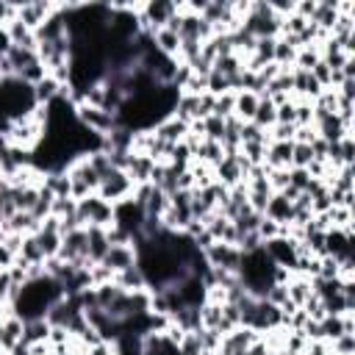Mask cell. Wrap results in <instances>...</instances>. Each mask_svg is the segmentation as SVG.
I'll use <instances>...</instances> for the list:
<instances>
[{"label":"cell","instance_id":"cell-17","mask_svg":"<svg viewBox=\"0 0 355 355\" xmlns=\"http://www.w3.org/2000/svg\"><path fill=\"white\" fill-rule=\"evenodd\" d=\"M291 147L294 141H269L266 144V169H291Z\"/></svg>","mask_w":355,"mask_h":355},{"label":"cell","instance_id":"cell-37","mask_svg":"<svg viewBox=\"0 0 355 355\" xmlns=\"http://www.w3.org/2000/svg\"><path fill=\"white\" fill-rule=\"evenodd\" d=\"M202 136L208 139V141H219L222 144V139H225V119H219V116H205L202 119Z\"/></svg>","mask_w":355,"mask_h":355},{"label":"cell","instance_id":"cell-20","mask_svg":"<svg viewBox=\"0 0 355 355\" xmlns=\"http://www.w3.org/2000/svg\"><path fill=\"white\" fill-rule=\"evenodd\" d=\"M6 233H17V236H33L39 230V219L31 211H14L6 222H3Z\"/></svg>","mask_w":355,"mask_h":355},{"label":"cell","instance_id":"cell-27","mask_svg":"<svg viewBox=\"0 0 355 355\" xmlns=\"http://www.w3.org/2000/svg\"><path fill=\"white\" fill-rule=\"evenodd\" d=\"M33 239H36V244H39V250H42L44 261L58 255V250H61V233H58V230H47V227H39V230L33 233Z\"/></svg>","mask_w":355,"mask_h":355},{"label":"cell","instance_id":"cell-36","mask_svg":"<svg viewBox=\"0 0 355 355\" xmlns=\"http://www.w3.org/2000/svg\"><path fill=\"white\" fill-rule=\"evenodd\" d=\"M233 105H236V92L214 94V116H219V119H230V116H233Z\"/></svg>","mask_w":355,"mask_h":355},{"label":"cell","instance_id":"cell-26","mask_svg":"<svg viewBox=\"0 0 355 355\" xmlns=\"http://www.w3.org/2000/svg\"><path fill=\"white\" fill-rule=\"evenodd\" d=\"M255 108H258V94L252 92H236V105H233V116L239 122H252L255 116Z\"/></svg>","mask_w":355,"mask_h":355},{"label":"cell","instance_id":"cell-15","mask_svg":"<svg viewBox=\"0 0 355 355\" xmlns=\"http://www.w3.org/2000/svg\"><path fill=\"white\" fill-rule=\"evenodd\" d=\"M3 33H6V42H8L11 47H28V50H36V33H33L25 22H19L17 17H14L11 22L3 25Z\"/></svg>","mask_w":355,"mask_h":355},{"label":"cell","instance_id":"cell-11","mask_svg":"<svg viewBox=\"0 0 355 355\" xmlns=\"http://www.w3.org/2000/svg\"><path fill=\"white\" fill-rule=\"evenodd\" d=\"M214 180L222 183L225 189H233V186L244 183V169H241V161H239V150L233 155L225 153V158L214 166Z\"/></svg>","mask_w":355,"mask_h":355},{"label":"cell","instance_id":"cell-21","mask_svg":"<svg viewBox=\"0 0 355 355\" xmlns=\"http://www.w3.org/2000/svg\"><path fill=\"white\" fill-rule=\"evenodd\" d=\"M286 294H288V302H294L297 308H302L311 297H313V283L302 275H291L288 283H286Z\"/></svg>","mask_w":355,"mask_h":355},{"label":"cell","instance_id":"cell-50","mask_svg":"<svg viewBox=\"0 0 355 355\" xmlns=\"http://www.w3.org/2000/svg\"><path fill=\"white\" fill-rule=\"evenodd\" d=\"M244 355H272V347H269L263 338H258V341H255Z\"/></svg>","mask_w":355,"mask_h":355},{"label":"cell","instance_id":"cell-47","mask_svg":"<svg viewBox=\"0 0 355 355\" xmlns=\"http://www.w3.org/2000/svg\"><path fill=\"white\" fill-rule=\"evenodd\" d=\"M14 263H17V252L6 241H0V269H11Z\"/></svg>","mask_w":355,"mask_h":355},{"label":"cell","instance_id":"cell-41","mask_svg":"<svg viewBox=\"0 0 355 355\" xmlns=\"http://www.w3.org/2000/svg\"><path fill=\"white\" fill-rule=\"evenodd\" d=\"M239 141L244 144V141H269V136H266V130H261L255 122H241V128H239Z\"/></svg>","mask_w":355,"mask_h":355},{"label":"cell","instance_id":"cell-7","mask_svg":"<svg viewBox=\"0 0 355 355\" xmlns=\"http://www.w3.org/2000/svg\"><path fill=\"white\" fill-rule=\"evenodd\" d=\"M261 247H263V252L269 255V261L275 266L294 272V263H297V255H300V244L291 236H275V239L263 241Z\"/></svg>","mask_w":355,"mask_h":355},{"label":"cell","instance_id":"cell-22","mask_svg":"<svg viewBox=\"0 0 355 355\" xmlns=\"http://www.w3.org/2000/svg\"><path fill=\"white\" fill-rule=\"evenodd\" d=\"M150 36H153V44H155L158 53H164L169 58H178V53H180V36L172 28H158Z\"/></svg>","mask_w":355,"mask_h":355},{"label":"cell","instance_id":"cell-9","mask_svg":"<svg viewBox=\"0 0 355 355\" xmlns=\"http://www.w3.org/2000/svg\"><path fill=\"white\" fill-rule=\"evenodd\" d=\"M258 338H261V333H258V330L239 324V327H233L230 333H225V336H222L216 355H244V352H247Z\"/></svg>","mask_w":355,"mask_h":355},{"label":"cell","instance_id":"cell-45","mask_svg":"<svg viewBox=\"0 0 355 355\" xmlns=\"http://www.w3.org/2000/svg\"><path fill=\"white\" fill-rule=\"evenodd\" d=\"M266 178H269L272 191H283V189L288 186V169H269Z\"/></svg>","mask_w":355,"mask_h":355},{"label":"cell","instance_id":"cell-42","mask_svg":"<svg viewBox=\"0 0 355 355\" xmlns=\"http://www.w3.org/2000/svg\"><path fill=\"white\" fill-rule=\"evenodd\" d=\"M294 130H297V125L275 122V125L266 130V136H269V141H294Z\"/></svg>","mask_w":355,"mask_h":355},{"label":"cell","instance_id":"cell-31","mask_svg":"<svg viewBox=\"0 0 355 355\" xmlns=\"http://www.w3.org/2000/svg\"><path fill=\"white\" fill-rule=\"evenodd\" d=\"M266 144H269V141H244V144H239V155H241L250 166H261L263 158H266Z\"/></svg>","mask_w":355,"mask_h":355},{"label":"cell","instance_id":"cell-19","mask_svg":"<svg viewBox=\"0 0 355 355\" xmlns=\"http://www.w3.org/2000/svg\"><path fill=\"white\" fill-rule=\"evenodd\" d=\"M153 133H155L161 141H166V144H178V141H183V139H186L189 125H186V122H180L178 116H166V119H161V122L153 128Z\"/></svg>","mask_w":355,"mask_h":355},{"label":"cell","instance_id":"cell-16","mask_svg":"<svg viewBox=\"0 0 355 355\" xmlns=\"http://www.w3.org/2000/svg\"><path fill=\"white\" fill-rule=\"evenodd\" d=\"M263 216L272 219V222H277V225H286V227H288L291 219H294V205H291L288 197H283L280 191H275V194L269 197L266 208H263Z\"/></svg>","mask_w":355,"mask_h":355},{"label":"cell","instance_id":"cell-40","mask_svg":"<svg viewBox=\"0 0 355 355\" xmlns=\"http://www.w3.org/2000/svg\"><path fill=\"white\" fill-rule=\"evenodd\" d=\"M311 161H313L311 144H297V141H294V147H291V166H294V169H308Z\"/></svg>","mask_w":355,"mask_h":355},{"label":"cell","instance_id":"cell-38","mask_svg":"<svg viewBox=\"0 0 355 355\" xmlns=\"http://www.w3.org/2000/svg\"><path fill=\"white\" fill-rule=\"evenodd\" d=\"M330 355H355V333H341L338 338L327 341Z\"/></svg>","mask_w":355,"mask_h":355},{"label":"cell","instance_id":"cell-46","mask_svg":"<svg viewBox=\"0 0 355 355\" xmlns=\"http://www.w3.org/2000/svg\"><path fill=\"white\" fill-rule=\"evenodd\" d=\"M277 122H283V125H294V97L277 103Z\"/></svg>","mask_w":355,"mask_h":355},{"label":"cell","instance_id":"cell-49","mask_svg":"<svg viewBox=\"0 0 355 355\" xmlns=\"http://www.w3.org/2000/svg\"><path fill=\"white\" fill-rule=\"evenodd\" d=\"M86 355H114V344H111V341H100V344L89 347Z\"/></svg>","mask_w":355,"mask_h":355},{"label":"cell","instance_id":"cell-18","mask_svg":"<svg viewBox=\"0 0 355 355\" xmlns=\"http://www.w3.org/2000/svg\"><path fill=\"white\" fill-rule=\"evenodd\" d=\"M108 236L105 227H86V261L89 263H100L103 255L108 252Z\"/></svg>","mask_w":355,"mask_h":355},{"label":"cell","instance_id":"cell-4","mask_svg":"<svg viewBox=\"0 0 355 355\" xmlns=\"http://www.w3.org/2000/svg\"><path fill=\"white\" fill-rule=\"evenodd\" d=\"M67 178H69V189H72V200H83L89 194H97L100 186V175L94 172V166L89 164V158H75L67 166Z\"/></svg>","mask_w":355,"mask_h":355},{"label":"cell","instance_id":"cell-29","mask_svg":"<svg viewBox=\"0 0 355 355\" xmlns=\"http://www.w3.org/2000/svg\"><path fill=\"white\" fill-rule=\"evenodd\" d=\"M42 186L55 197H72V189H69V178H67V169H58V172H47Z\"/></svg>","mask_w":355,"mask_h":355},{"label":"cell","instance_id":"cell-5","mask_svg":"<svg viewBox=\"0 0 355 355\" xmlns=\"http://www.w3.org/2000/svg\"><path fill=\"white\" fill-rule=\"evenodd\" d=\"M75 119H78L86 130L97 133V136H108V133H114V130L119 128L116 114H111V111H105V108H97V105H86V103L75 105Z\"/></svg>","mask_w":355,"mask_h":355},{"label":"cell","instance_id":"cell-2","mask_svg":"<svg viewBox=\"0 0 355 355\" xmlns=\"http://www.w3.org/2000/svg\"><path fill=\"white\" fill-rule=\"evenodd\" d=\"M241 28L255 39H277L280 28H283V17L275 14L269 0H255V3H250L247 14L241 19Z\"/></svg>","mask_w":355,"mask_h":355},{"label":"cell","instance_id":"cell-28","mask_svg":"<svg viewBox=\"0 0 355 355\" xmlns=\"http://www.w3.org/2000/svg\"><path fill=\"white\" fill-rule=\"evenodd\" d=\"M252 122H255L261 130H269V128L277 122V105H275L266 94H261V97H258V108H255Z\"/></svg>","mask_w":355,"mask_h":355},{"label":"cell","instance_id":"cell-8","mask_svg":"<svg viewBox=\"0 0 355 355\" xmlns=\"http://www.w3.org/2000/svg\"><path fill=\"white\" fill-rule=\"evenodd\" d=\"M202 258H205V263L214 266V269H225V272L239 275V266H241V250H239L236 244L214 241L208 250H202Z\"/></svg>","mask_w":355,"mask_h":355},{"label":"cell","instance_id":"cell-13","mask_svg":"<svg viewBox=\"0 0 355 355\" xmlns=\"http://www.w3.org/2000/svg\"><path fill=\"white\" fill-rule=\"evenodd\" d=\"M153 169H155V161L144 153H130L128 155V164H125V172L128 178L133 180V186H141V183H150L153 178Z\"/></svg>","mask_w":355,"mask_h":355},{"label":"cell","instance_id":"cell-44","mask_svg":"<svg viewBox=\"0 0 355 355\" xmlns=\"http://www.w3.org/2000/svg\"><path fill=\"white\" fill-rule=\"evenodd\" d=\"M311 75L316 78V83H319L322 89H330V80H333V69H330L324 61H319V64L311 69Z\"/></svg>","mask_w":355,"mask_h":355},{"label":"cell","instance_id":"cell-12","mask_svg":"<svg viewBox=\"0 0 355 355\" xmlns=\"http://www.w3.org/2000/svg\"><path fill=\"white\" fill-rule=\"evenodd\" d=\"M100 263H103L105 269H111L114 275H119V272L136 266V247H133V244H111Z\"/></svg>","mask_w":355,"mask_h":355},{"label":"cell","instance_id":"cell-10","mask_svg":"<svg viewBox=\"0 0 355 355\" xmlns=\"http://www.w3.org/2000/svg\"><path fill=\"white\" fill-rule=\"evenodd\" d=\"M55 3H47V0H25V3H17V19L25 22L31 31H36L50 14H53Z\"/></svg>","mask_w":355,"mask_h":355},{"label":"cell","instance_id":"cell-32","mask_svg":"<svg viewBox=\"0 0 355 355\" xmlns=\"http://www.w3.org/2000/svg\"><path fill=\"white\" fill-rule=\"evenodd\" d=\"M11 189H14V205H17V211H33L42 186H11Z\"/></svg>","mask_w":355,"mask_h":355},{"label":"cell","instance_id":"cell-23","mask_svg":"<svg viewBox=\"0 0 355 355\" xmlns=\"http://www.w3.org/2000/svg\"><path fill=\"white\" fill-rule=\"evenodd\" d=\"M61 94H64V86L55 78H50V75H44L39 83H33V100H36V105H50Z\"/></svg>","mask_w":355,"mask_h":355},{"label":"cell","instance_id":"cell-33","mask_svg":"<svg viewBox=\"0 0 355 355\" xmlns=\"http://www.w3.org/2000/svg\"><path fill=\"white\" fill-rule=\"evenodd\" d=\"M47 333H50L47 319H31L22 327V341L25 344H39V341H47Z\"/></svg>","mask_w":355,"mask_h":355},{"label":"cell","instance_id":"cell-30","mask_svg":"<svg viewBox=\"0 0 355 355\" xmlns=\"http://www.w3.org/2000/svg\"><path fill=\"white\" fill-rule=\"evenodd\" d=\"M222 158H225L222 144H219V141H208V139H205V141L200 144V150L194 153V161H200V164H205V166H211V169H214Z\"/></svg>","mask_w":355,"mask_h":355},{"label":"cell","instance_id":"cell-34","mask_svg":"<svg viewBox=\"0 0 355 355\" xmlns=\"http://www.w3.org/2000/svg\"><path fill=\"white\" fill-rule=\"evenodd\" d=\"M319 61H322L319 44H308V47H300V50H297V58H294V69H305V72H311V69H313Z\"/></svg>","mask_w":355,"mask_h":355},{"label":"cell","instance_id":"cell-43","mask_svg":"<svg viewBox=\"0 0 355 355\" xmlns=\"http://www.w3.org/2000/svg\"><path fill=\"white\" fill-rule=\"evenodd\" d=\"M313 178L308 175V169H288V189H294V191H305L308 189V183H311Z\"/></svg>","mask_w":355,"mask_h":355},{"label":"cell","instance_id":"cell-39","mask_svg":"<svg viewBox=\"0 0 355 355\" xmlns=\"http://www.w3.org/2000/svg\"><path fill=\"white\" fill-rule=\"evenodd\" d=\"M294 125L297 128L313 125V105H311V100H294Z\"/></svg>","mask_w":355,"mask_h":355},{"label":"cell","instance_id":"cell-48","mask_svg":"<svg viewBox=\"0 0 355 355\" xmlns=\"http://www.w3.org/2000/svg\"><path fill=\"white\" fill-rule=\"evenodd\" d=\"M316 139V128L313 125H305V128H297L294 130V141L297 144H311Z\"/></svg>","mask_w":355,"mask_h":355},{"label":"cell","instance_id":"cell-35","mask_svg":"<svg viewBox=\"0 0 355 355\" xmlns=\"http://www.w3.org/2000/svg\"><path fill=\"white\" fill-rule=\"evenodd\" d=\"M341 333H344V313L341 316H324V319H319V336H322L324 344L333 341V338H338Z\"/></svg>","mask_w":355,"mask_h":355},{"label":"cell","instance_id":"cell-14","mask_svg":"<svg viewBox=\"0 0 355 355\" xmlns=\"http://www.w3.org/2000/svg\"><path fill=\"white\" fill-rule=\"evenodd\" d=\"M22 327H25V322L19 316H14L11 311L0 319V349L3 352H11L22 341Z\"/></svg>","mask_w":355,"mask_h":355},{"label":"cell","instance_id":"cell-25","mask_svg":"<svg viewBox=\"0 0 355 355\" xmlns=\"http://www.w3.org/2000/svg\"><path fill=\"white\" fill-rule=\"evenodd\" d=\"M294 58H297V44L288 36H277L275 39V64L280 69H294Z\"/></svg>","mask_w":355,"mask_h":355},{"label":"cell","instance_id":"cell-24","mask_svg":"<svg viewBox=\"0 0 355 355\" xmlns=\"http://www.w3.org/2000/svg\"><path fill=\"white\" fill-rule=\"evenodd\" d=\"M114 283L122 291H144L147 288V277H144V272H141L139 263L130 266V269H125V272H119V275H114Z\"/></svg>","mask_w":355,"mask_h":355},{"label":"cell","instance_id":"cell-3","mask_svg":"<svg viewBox=\"0 0 355 355\" xmlns=\"http://www.w3.org/2000/svg\"><path fill=\"white\" fill-rule=\"evenodd\" d=\"M80 227H111L114 225V205L108 200H103L100 194H89L83 200H78V211H75Z\"/></svg>","mask_w":355,"mask_h":355},{"label":"cell","instance_id":"cell-1","mask_svg":"<svg viewBox=\"0 0 355 355\" xmlns=\"http://www.w3.org/2000/svg\"><path fill=\"white\" fill-rule=\"evenodd\" d=\"M64 297V288L55 277L50 275H42V277H33L28 280L25 286H19V291L14 294L11 300V313L19 316L22 322H31V319H44L47 308Z\"/></svg>","mask_w":355,"mask_h":355},{"label":"cell","instance_id":"cell-6","mask_svg":"<svg viewBox=\"0 0 355 355\" xmlns=\"http://www.w3.org/2000/svg\"><path fill=\"white\" fill-rule=\"evenodd\" d=\"M133 189H136V186H133V180L128 178L125 169H108V172L100 178L97 194H100L103 200H108L111 205H116V202L133 197Z\"/></svg>","mask_w":355,"mask_h":355}]
</instances>
